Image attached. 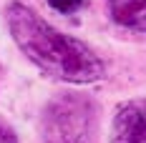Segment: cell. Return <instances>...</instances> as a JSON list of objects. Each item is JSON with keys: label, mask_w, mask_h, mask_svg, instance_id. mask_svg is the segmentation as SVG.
<instances>
[{"label": "cell", "mask_w": 146, "mask_h": 143, "mask_svg": "<svg viewBox=\"0 0 146 143\" xmlns=\"http://www.w3.org/2000/svg\"><path fill=\"white\" fill-rule=\"evenodd\" d=\"M5 20L18 48L45 75L81 86L98 80L106 73L103 60L83 40L63 35L28 5L10 3L5 8Z\"/></svg>", "instance_id": "cell-1"}, {"label": "cell", "mask_w": 146, "mask_h": 143, "mask_svg": "<svg viewBox=\"0 0 146 143\" xmlns=\"http://www.w3.org/2000/svg\"><path fill=\"white\" fill-rule=\"evenodd\" d=\"M91 123V100L78 93L56 96L43 111V141L45 143H81Z\"/></svg>", "instance_id": "cell-2"}, {"label": "cell", "mask_w": 146, "mask_h": 143, "mask_svg": "<svg viewBox=\"0 0 146 143\" xmlns=\"http://www.w3.org/2000/svg\"><path fill=\"white\" fill-rule=\"evenodd\" d=\"M111 143H146V98L129 100L116 111Z\"/></svg>", "instance_id": "cell-3"}, {"label": "cell", "mask_w": 146, "mask_h": 143, "mask_svg": "<svg viewBox=\"0 0 146 143\" xmlns=\"http://www.w3.org/2000/svg\"><path fill=\"white\" fill-rule=\"evenodd\" d=\"M108 10L121 28L146 33V0H108Z\"/></svg>", "instance_id": "cell-4"}, {"label": "cell", "mask_w": 146, "mask_h": 143, "mask_svg": "<svg viewBox=\"0 0 146 143\" xmlns=\"http://www.w3.org/2000/svg\"><path fill=\"white\" fill-rule=\"evenodd\" d=\"M48 5L58 13H76L83 5V0H48Z\"/></svg>", "instance_id": "cell-5"}, {"label": "cell", "mask_w": 146, "mask_h": 143, "mask_svg": "<svg viewBox=\"0 0 146 143\" xmlns=\"http://www.w3.org/2000/svg\"><path fill=\"white\" fill-rule=\"evenodd\" d=\"M0 143H18L15 130L10 128L8 123H3V121H0Z\"/></svg>", "instance_id": "cell-6"}]
</instances>
